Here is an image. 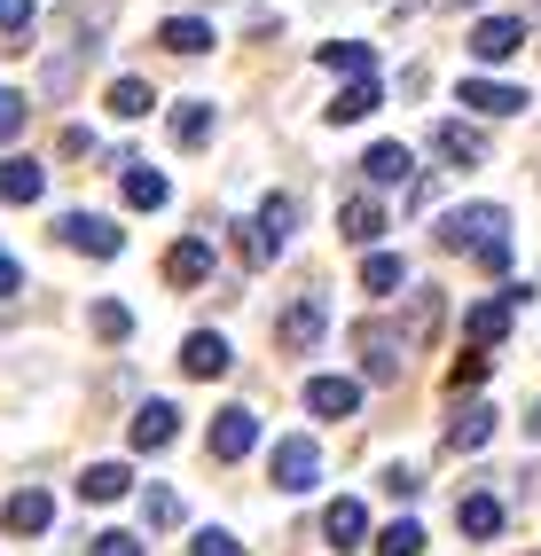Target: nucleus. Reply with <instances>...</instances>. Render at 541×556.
<instances>
[{"label": "nucleus", "instance_id": "obj_39", "mask_svg": "<svg viewBox=\"0 0 541 556\" xmlns=\"http://www.w3.org/2000/svg\"><path fill=\"white\" fill-rule=\"evenodd\" d=\"M479 377H487V353H463V361H455V392H471Z\"/></svg>", "mask_w": 541, "mask_h": 556}, {"label": "nucleus", "instance_id": "obj_23", "mask_svg": "<svg viewBox=\"0 0 541 556\" xmlns=\"http://www.w3.org/2000/svg\"><path fill=\"white\" fill-rule=\"evenodd\" d=\"M455 526L471 533V541H494V533H502V502H494V494H463V502H455Z\"/></svg>", "mask_w": 541, "mask_h": 556}, {"label": "nucleus", "instance_id": "obj_13", "mask_svg": "<svg viewBox=\"0 0 541 556\" xmlns=\"http://www.w3.org/2000/svg\"><path fill=\"white\" fill-rule=\"evenodd\" d=\"M511 314H518V299H511V290H502V299H479L471 314H463L471 345H502V338H511Z\"/></svg>", "mask_w": 541, "mask_h": 556}, {"label": "nucleus", "instance_id": "obj_36", "mask_svg": "<svg viewBox=\"0 0 541 556\" xmlns=\"http://www.w3.org/2000/svg\"><path fill=\"white\" fill-rule=\"evenodd\" d=\"M385 494H392V502H416V494H424V478H416L408 463H392V470H385Z\"/></svg>", "mask_w": 541, "mask_h": 556}, {"label": "nucleus", "instance_id": "obj_15", "mask_svg": "<svg viewBox=\"0 0 541 556\" xmlns=\"http://www.w3.org/2000/svg\"><path fill=\"white\" fill-rule=\"evenodd\" d=\"M55 526V494H40V486H24V494H9V533L16 541H32V533H48Z\"/></svg>", "mask_w": 541, "mask_h": 556}, {"label": "nucleus", "instance_id": "obj_38", "mask_svg": "<svg viewBox=\"0 0 541 556\" xmlns=\"http://www.w3.org/2000/svg\"><path fill=\"white\" fill-rule=\"evenodd\" d=\"M87 556H141V541H134V533H95Z\"/></svg>", "mask_w": 541, "mask_h": 556}, {"label": "nucleus", "instance_id": "obj_9", "mask_svg": "<svg viewBox=\"0 0 541 556\" xmlns=\"http://www.w3.org/2000/svg\"><path fill=\"white\" fill-rule=\"evenodd\" d=\"M173 431H180V407H173V400H141V407H134V447H141V455L173 447Z\"/></svg>", "mask_w": 541, "mask_h": 556}, {"label": "nucleus", "instance_id": "obj_19", "mask_svg": "<svg viewBox=\"0 0 541 556\" xmlns=\"http://www.w3.org/2000/svg\"><path fill=\"white\" fill-rule=\"evenodd\" d=\"M165 134L180 141V150H204V141H212V102H173V118H165Z\"/></svg>", "mask_w": 541, "mask_h": 556}, {"label": "nucleus", "instance_id": "obj_21", "mask_svg": "<svg viewBox=\"0 0 541 556\" xmlns=\"http://www.w3.org/2000/svg\"><path fill=\"white\" fill-rule=\"evenodd\" d=\"M314 63H322V71H345V79H369V71H377V48H369V40H330Z\"/></svg>", "mask_w": 541, "mask_h": 556}, {"label": "nucleus", "instance_id": "obj_31", "mask_svg": "<svg viewBox=\"0 0 541 556\" xmlns=\"http://www.w3.org/2000/svg\"><path fill=\"white\" fill-rule=\"evenodd\" d=\"M282 243L260 228V219H243V228H236V258H243V267H267V258H275Z\"/></svg>", "mask_w": 541, "mask_h": 556}, {"label": "nucleus", "instance_id": "obj_28", "mask_svg": "<svg viewBox=\"0 0 541 556\" xmlns=\"http://www.w3.org/2000/svg\"><path fill=\"white\" fill-rule=\"evenodd\" d=\"M165 48H173V55H212V24H204V16H173V24H165Z\"/></svg>", "mask_w": 541, "mask_h": 556}, {"label": "nucleus", "instance_id": "obj_25", "mask_svg": "<svg viewBox=\"0 0 541 556\" xmlns=\"http://www.w3.org/2000/svg\"><path fill=\"white\" fill-rule=\"evenodd\" d=\"M401 282H408V267H401L392 251H369V258H361V290H369V299H392Z\"/></svg>", "mask_w": 541, "mask_h": 556}, {"label": "nucleus", "instance_id": "obj_6", "mask_svg": "<svg viewBox=\"0 0 541 556\" xmlns=\"http://www.w3.org/2000/svg\"><path fill=\"white\" fill-rule=\"evenodd\" d=\"M314 478H322V447H314V439H282V447H275V486L306 494Z\"/></svg>", "mask_w": 541, "mask_h": 556}, {"label": "nucleus", "instance_id": "obj_29", "mask_svg": "<svg viewBox=\"0 0 541 556\" xmlns=\"http://www.w3.org/2000/svg\"><path fill=\"white\" fill-rule=\"evenodd\" d=\"M150 102H158V94H150V79H118L102 110H111V118H150Z\"/></svg>", "mask_w": 541, "mask_h": 556}, {"label": "nucleus", "instance_id": "obj_1", "mask_svg": "<svg viewBox=\"0 0 541 556\" xmlns=\"http://www.w3.org/2000/svg\"><path fill=\"white\" fill-rule=\"evenodd\" d=\"M440 243L448 251H479V267H511V212L502 204H463V212H448L440 219Z\"/></svg>", "mask_w": 541, "mask_h": 556}, {"label": "nucleus", "instance_id": "obj_3", "mask_svg": "<svg viewBox=\"0 0 541 556\" xmlns=\"http://www.w3.org/2000/svg\"><path fill=\"white\" fill-rule=\"evenodd\" d=\"M55 236H63L71 251H87V258H118V251H126V228H111V219H95V212H63Z\"/></svg>", "mask_w": 541, "mask_h": 556}, {"label": "nucleus", "instance_id": "obj_20", "mask_svg": "<svg viewBox=\"0 0 541 556\" xmlns=\"http://www.w3.org/2000/svg\"><path fill=\"white\" fill-rule=\"evenodd\" d=\"M165 275H173V282H180V290H197V282H204V275H212V251H204V243H197V236H180V243H173V251H165Z\"/></svg>", "mask_w": 541, "mask_h": 556}, {"label": "nucleus", "instance_id": "obj_40", "mask_svg": "<svg viewBox=\"0 0 541 556\" xmlns=\"http://www.w3.org/2000/svg\"><path fill=\"white\" fill-rule=\"evenodd\" d=\"M16 134H24V102L0 94V141H16Z\"/></svg>", "mask_w": 541, "mask_h": 556}, {"label": "nucleus", "instance_id": "obj_2", "mask_svg": "<svg viewBox=\"0 0 541 556\" xmlns=\"http://www.w3.org/2000/svg\"><path fill=\"white\" fill-rule=\"evenodd\" d=\"M408 338H416V329H392V321H361V329H353L361 377H369V384H401V368H408Z\"/></svg>", "mask_w": 541, "mask_h": 556}, {"label": "nucleus", "instance_id": "obj_11", "mask_svg": "<svg viewBox=\"0 0 541 556\" xmlns=\"http://www.w3.org/2000/svg\"><path fill=\"white\" fill-rule=\"evenodd\" d=\"M431 157L455 165V173H471V165L487 157V141H479L471 126H455V118H448V126H431Z\"/></svg>", "mask_w": 541, "mask_h": 556}, {"label": "nucleus", "instance_id": "obj_37", "mask_svg": "<svg viewBox=\"0 0 541 556\" xmlns=\"http://www.w3.org/2000/svg\"><path fill=\"white\" fill-rule=\"evenodd\" d=\"M141 509H150V526H173V517H180V494H173V486H150V502H141Z\"/></svg>", "mask_w": 541, "mask_h": 556}, {"label": "nucleus", "instance_id": "obj_10", "mask_svg": "<svg viewBox=\"0 0 541 556\" xmlns=\"http://www.w3.org/2000/svg\"><path fill=\"white\" fill-rule=\"evenodd\" d=\"M369 110H385V79L369 71V79H345L338 87V102H330V126H361Z\"/></svg>", "mask_w": 541, "mask_h": 556}, {"label": "nucleus", "instance_id": "obj_12", "mask_svg": "<svg viewBox=\"0 0 541 556\" xmlns=\"http://www.w3.org/2000/svg\"><path fill=\"white\" fill-rule=\"evenodd\" d=\"M487 439H494V407H487V400H463L455 424H448V447H455V455H479Z\"/></svg>", "mask_w": 541, "mask_h": 556}, {"label": "nucleus", "instance_id": "obj_8", "mask_svg": "<svg viewBox=\"0 0 541 556\" xmlns=\"http://www.w3.org/2000/svg\"><path fill=\"white\" fill-rule=\"evenodd\" d=\"M322 329H330V306H322V299L282 306V353H314V345H322Z\"/></svg>", "mask_w": 541, "mask_h": 556}, {"label": "nucleus", "instance_id": "obj_42", "mask_svg": "<svg viewBox=\"0 0 541 556\" xmlns=\"http://www.w3.org/2000/svg\"><path fill=\"white\" fill-rule=\"evenodd\" d=\"M533 439H541V407H533Z\"/></svg>", "mask_w": 541, "mask_h": 556}, {"label": "nucleus", "instance_id": "obj_14", "mask_svg": "<svg viewBox=\"0 0 541 556\" xmlns=\"http://www.w3.org/2000/svg\"><path fill=\"white\" fill-rule=\"evenodd\" d=\"M455 94L471 102L479 118H518V110H526V94H518V87H502V79H463Z\"/></svg>", "mask_w": 541, "mask_h": 556}, {"label": "nucleus", "instance_id": "obj_26", "mask_svg": "<svg viewBox=\"0 0 541 556\" xmlns=\"http://www.w3.org/2000/svg\"><path fill=\"white\" fill-rule=\"evenodd\" d=\"M338 228H345L353 243H377V236H385V204H369V197H345V212H338Z\"/></svg>", "mask_w": 541, "mask_h": 556}, {"label": "nucleus", "instance_id": "obj_32", "mask_svg": "<svg viewBox=\"0 0 541 556\" xmlns=\"http://www.w3.org/2000/svg\"><path fill=\"white\" fill-rule=\"evenodd\" d=\"M291 219H299V197H267V204H260V228H267L275 243H291Z\"/></svg>", "mask_w": 541, "mask_h": 556}, {"label": "nucleus", "instance_id": "obj_30", "mask_svg": "<svg viewBox=\"0 0 541 556\" xmlns=\"http://www.w3.org/2000/svg\"><path fill=\"white\" fill-rule=\"evenodd\" d=\"M377 556H424V526L416 517H392V526L377 533Z\"/></svg>", "mask_w": 541, "mask_h": 556}, {"label": "nucleus", "instance_id": "obj_16", "mask_svg": "<svg viewBox=\"0 0 541 556\" xmlns=\"http://www.w3.org/2000/svg\"><path fill=\"white\" fill-rule=\"evenodd\" d=\"M180 368H189V377H228V338H221V329L180 338Z\"/></svg>", "mask_w": 541, "mask_h": 556}, {"label": "nucleus", "instance_id": "obj_18", "mask_svg": "<svg viewBox=\"0 0 541 556\" xmlns=\"http://www.w3.org/2000/svg\"><path fill=\"white\" fill-rule=\"evenodd\" d=\"M306 407H314V416H353L361 384L353 377H306Z\"/></svg>", "mask_w": 541, "mask_h": 556}, {"label": "nucleus", "instance_id": "obj_34", "mask_svg": "<svg viewBox=\"0 0 541 556\" xmlns=\"http://www.w3.org/2000/svg\"><path fill=\"white\" fill-rule=\"evenodd\" d=\"M189 556H251V548H243L236 533H221V526H204V533L189 541Z\"/></svg>", "mask_w": 541, "mask_h": 556}, {"label": "nucleus", "instance_id": "obj_4", "mask_svg": "<svg viewBox=\"0 0 541 556\" xmlns=\"http://www.w3.org/2000/svg\"><path fill=\"white\" fill-rule=\"evenodd\" d=\"M526 48V16H479L471 24V55L479 63H511Z\"/></svg>", "mask_w": 541, "mask_h": 556}, {"label": "nucleus", "instance_id": "obj_41", "mask_svg": "<svg viewBox=\"0 0 541 556\" xmlns=\"http://www.w3.org/2000/svg\"><path fill=\"white\" fill-rule=\"evenodd\" d=\"M16 282H24V275H16V258H9V251H0V299H9V290H16Z\"/></svg>", "mask_w": 541, "mask_h": 556}, {"label": "nucleus", "instance_id": "obj_22", "mask_svg": "<svg viewBox=\"0 0 541 556\" xmlns=\"http://www.w3.org/2000/svg\"><path fill=\"white\" fill-rule=\"evenodd\" d=\"M165 197H173V189H165V173H158V165H141V157H126V204H134V212H158Z\"/></svg>", "mask_w": 541, "mask_h": 556}, {"label": "nucleus", "instance_id": "obj_35", "mask_svg": "<svg viewBox=\"0 0 541 556\" xmlns=\"http://www.w3.org/2000/svg\"><path fill=\"white\" fill-rule=\"evenodd\" d=\"M0 31H9V48H24V31H32V0H0Z\"/></svg>", "mask_w": 541, "mask_h": 556}, {"label": "nucleus", "instance_id": "obj_5", "mask_svg": "<svg viewBox=\"0 0 541 556\" xmlns=\"http://www.w3.org/2000/svg\"><path fill=\"white\" fill-rule=\"evenodd\" d=\"M251 447H260V416H251V407H221V416H212V455L243 463Z\"/></svg>", "mask_w": 541, "mask_h": 556}, {"label": "nucleus", "instance_id": "obj_27", "mask_svg": "<svg viewBox=\"0 0 541 556\" xmlns=\"http://www.w3.org/2000/svg\"><path fill=\"white\" fill-rule=\"evenodd\" d=\"M79 494H87V502H118V494H134V470H126V463H95V470L79 478Z\"/></svg>", "mask_w": 541, "mask_h": 556}, {"label": "nucleus", "instance_id": "obj_7", "mask_svg": "<svg viewBox=\"0 0 541 556\" xmlns=\"http://www.w3.org/2000/svg\"><path fill=\"white\" fill-rule=\"evenodd\" d=\"M322 541H330V548H361V541H369V502L338 494L330 509H322Z\"/></svg>", "mask_w": 541, "mask_h": 556}, {"label": "nucleus", "instance_id": "obj_17", "mask_svg": "<svg viewBox=\"0 0 541 556\" xmlns=\"http://www.w3.org/2000/svg\"><path fill=\"white\" fill-rule=\"evenodd\" d=\"M40 189H48L40 157H0V204H40Z\"/></svg>", "mask_w": 541, "mask_h": 556}, {"label": "nucleus", "instance_id": "obj_24", "mask_svg": "<svg viewBox=\"0 0 541 556\" xmlns=\"http://www.w3.org/2000/svg\"><path fill=\"white\" fill-rule=\"evenodd\" d=\"M361 173H369V180H377V189H392V180H408V173H416V157L401 150V141H377V150H369V157H361Z\"/></svg>", "mask_w": 541, "mask_h": 556}, {"label": "nucleus", "instance_id": "obj_33", "mask_svg": "<svg viewBox=\"0 0 541 556\" xmlns=\"http://www.w3.org/2000/svg\"><path fill=\"white\" fill-rule=\"evenodd\" d=\"M95 338H111V345H126V338H134V314L102 299V306H95Z\"/></svg>", "mask_w": 541, "mask_h": 556}]
</instances>
